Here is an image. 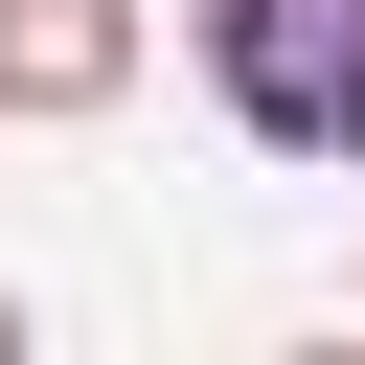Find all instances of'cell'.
<instances>
[{"instance_id":"6da1fadb","label":"cell","mask_w":365,"mask_h":365,"mask_svg":"<svg viewBox=\"0 0 365 365\" xmlns=\"http://www.w3.org/2000/svg\"><path fill=\"white\" fill-rule=\"evenodd\" d=\"M182 68L251 160H342L365 182V0H182Z\"/></svg>"},{"instance_id":"7a4b0ae2","label":"cell","mask_w":365,"mask_h":365,"mask_svg":"<svg viewBox=\"0 0 365 365\" xmlns=\"http://www.w3.org/2000/svg\"><path fill=\"white\" fill-rule=\"evenodd\" d=\"M137 68H160V23H137V0H0V114H23V137L114 114Z\"/></svg>"},{"instance_id":"3957f363","label":"cell","mask_w":365,"mask_h":365,"mask_svg":"<svg viewBox=\"0 0 365 365\" xmlns=\"http://www.w3.org/2000/svg\"><path fill=\"white\" fill-rule=\"evenodd\" d=\"M0 365H23V297H0Z\"/></svg>"}]
</instances>
